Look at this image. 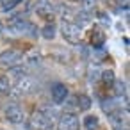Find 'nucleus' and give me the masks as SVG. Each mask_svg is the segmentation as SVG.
I'll return each instance as SVG.
<instances>
[{
	"instance_id": "nucleus-28",
	"label": "nucleus",
	"mask_w": 130,
	"mask_h": 130,
	"mask_svg": "<svg viewBox=\"0 0 130 130\" xmlns=\"http://www.w3.org/2000/svg\"><path fill=\"white\" fill-rule=\"evenodd\" d=\"M48 130H54V128H52V126H50V128H48Z\"/></svg>"
},
{
	"instance_id": "nucleus-12",
	"label": "nucleus",
	"mask_w": 130,
	"mask_h": 130,
	"mask_svg": "<svg viewBox=\"0 0 130 130\" xmlns=\"http://www.w3.org/2000/svg\"><path fill=\"white\" fill-rule=\"evenodd\" d=\"M23 66L25 68H38V66H41V57L36 54V52H32V54H29V55H25L23 57Z\"/></svg>"
},
{
	"instance_id": "nucleus-18",
	"label": "nucleus",
	"mask_w": 130,
	"mask_h": 130,
	"mask_svg": "<svg viewBox=\"0 0 130 130\" xmlns=\"http://www.w3.org/2000/svg\"><path fill=\"white\" fill-rule=\"evenodd\" d=\"M103 41H105V36H103L100 30H93V32H91V43L94 45V48H100V46L103 45Z\"/></svg>"
},
{
	"instance_id": "nucleus-20",
	"label": "nucleus",
	"mask_w": 130,
	"mask_h": 130,
	"mask_svg": "<svg viewBox=\"0 0 130 130\" xmlns=\"http://www.w3.org/2000/svg\"><path fill=\"white\" fill-rule=\"evenodd\" d=\"M75 18L78 20V23H77L78 27H84V25H87V23L91 22V14H89V13H84V11H82V13H77Z\"/></svg>"
},
{
	"instance_id": "nucleus-3",
	"label": "nucleus",
	"mask_w": 130,
	"mask_h": 130,
	"mask_svg": "<svg viewBox=\"0 0 130 130\" xmlns=\"http://www.w3.org/2000/svg\"><path fill=\"white\" fill-rule=\"evenodd\" d=\"M61 32H62V38H64L68 43H71V45L80 43V41H82V36H84L82 27H78L77 23H62Z\"/></svg>"
},
{
	"instance_id": "nucleus-1",
	"label": "nucleus",
	"mask_w": 130,
	"mask_h": 130,
	"mask_svg": "<svg viewBox=\"0 0 130 130\" xmlns=\"http://www.w3.org/2000/svg\"><path fill=\"white\" fill-rule=\"evenodd\" d=\"M7 30L14 36H23V34H29V36H38V27L34 23H30L29 20H23V18H13Z\"/></svg>"
},
{
	"instance_id": "nucleus-25",
	"label": "nucleus",
	"mask_w": 130,
	"mask_h": 130,
	"mask_svg": "<svg viewBox=\"0 0 130 130\" xmlns=\"http://www.w3.org/2000/svg\"><path fill=\"white\" fill-rule=\"evenodd\" d=\"M114 130H128V126H119V128H114Z\"/></svg>"
},
{
	"instance_id": "nucleus-11",
	"label": "nucleus",
	"mask_w": 130,
	"mask_h": 130,
	"mask_svg": "<svg viewBox=\"0 0 130 130\" xmlns=\"http://www.w3.org/2000/svg\"><path fill=\"white\" fill-rule=\"evenodd\" d=\"M59 14H61V18L64 20V23H73V20H75V11L70 7V6H66V4H61L59 6Z\"/></svg>"
},
{
	"instance_id": "nucleus-23",
	"label": "nucleus",
	"mask_w": 130,
	"mask_h": 130,
	"mask_svg": "<svg viewBox=\"0 0 130 130\" xmlns=\"http://www.w3.org/2000/svg\"><path fill=\"white\" fill-rule=\"evenodd\" d=\"M22 4V0H7V2H6V6L2 7L4 11H11V9H14L16 6H20Z\"/></svg>"
},
{
	"instance_id": "nucleus-22",
	"label": "nucleus",
	"mask_w": 130,
	"mask_h": 130,
	"mask_svg": "<svg viewBox=\"0 0 130 130\" xmlns=\"http://www.w3.org/2000/svg\"><path fill=\"white\" fill-rule=\"evenodd\" d=\"M102 80H103V84H105V86H112V82L116 80V77H114V71H110V70H105V71H102Z\"/></svg>"
},
{
	"instance_id": "nucleus-17",
	"label": "nucleus",
	"mask_w": 130,
	"mask_h": 130,
	"mask_svg": "<svg viewBox=\"0 0 130 130\" xmlns=\"http://www.w3.org/2000/svg\"><path fill=\"white\" fill-rule=\"evenodd\" d=\"M41 36L45 39H54L55 38V25L54 23H46L43 29H41Z\"/></svg>"
},
{
	"instance_id": "nucleus-24",
	"label": "nucleus",
	"mask_w": 130,
	"mask_h": 130,
	"mask_svg": "<svg viewBox=\"0 0 130 130\" xmlns=\"http://www.w3.org/2000/svg\"><path fill=\"white\" fill-rule=\"evenodd\" d=\"M100 18H102V22H103V23H109V20H107V16H105V14H100Z\"/></svg>"
},
{
	"instance_id": "nucleus-2",
	"label": "nucleus",
	"mask_w": 130,
	"mask_h": 130,
	"mask_svg": "<svg viewBox=\"0 0 130 130\" xmlns=\"http://www.w3.org/2000/svg\"><path fill=\"white\" fill-rule=\"evenodd\" d=\"M0 64L4 68H14V66H20L23 64V54L20 50H14V48H7L0 54Z\"/></svg>"
},
{
	"instance_id": "nucleus-4",
	"label": "nucleus",
	"mask_w": 130,
	"mask_h": 130,
	"mask_svg": "<svg viewBox=\"0 0 130 130\" xmlns=\"http://www.w3.org/2000/svg\"><path fill=\"white\" fill-rule=\"evenodd\" d=\"M14 91H16V93H11V94H18V96L32 94V93L38 91V84H36V80H34L30 75H25V77L18 78L16 86H14Z\"/></svg>"
},
{
	"instance_id": "nucleus-16",
	"label": "nucleus",
	"mask_w": 130,
	"mask_h": 130,
	"mask_svg": "<svg viewBox=\"0 0 130 130\" xmlns=\"http://www.w3.org/2000/svg\"><path fill=\"white\" fill-rule=\"evenodd\" d=\"M110 87L114 89L116 96H119V98H121V96H126V84H125L123 80H118V78H116V80L112 82Z\"/></svg>"
},
{
	"instance_id": "nucleus-13",
	"label": "nucleus",
	"mask_w": 130,
	"mask_h": 130,
	"mask_svg": "<svg viewBox=\"0 0 130 130\" xmlns=\"http://www.w3.org/2000/svg\"><path fill=\"white\" fill-rule=\"evenodd\" d=\"M82 123H84V128H86V130H96V128L100 126V119H98V116H94V114H87V116L82 119Z\"/></svg>"
},
{
	"instance_id": "nucleus-10",
	"label": "nucleus",
	"mask_w": 130,
	"mask_h": 130,
	"mask_svg": "<svg viewBox=\"0 0 130 130\" xmlns=\"http://www.w3.org/2000/svg\"><path fill=\"white\" fill-rule=\"evenodd\" d=\"M68 87L64 86V84H61V82H55L52 87H50V94H52V100L55 102V103H62V102H66V98H68Z\"/></svg>"
},
{
	"instance_id": "nucleus-8",
	"label": "nucleus",
	"mask_w": 130,
	"mask_h": 130,
	"mask_svg": "<svg viewBox=\"0 0 130 130\" xmlns=\"http://www.w3.org/2000/svg\"><path fill=\"white\" fill-rule=\"evenodd\" d=\"M107 116H109V121H110V125L114 128L128 126V109H116Z\"/></svg>"
},
{
	"instance_id": "nucleus-26",
	"label": "nucleus",
	"mask_w": 130,
	"mask_h": 130,
	"mask_svg": "<svg viewBox=\"0 0 130 130\" xmlns=\"http://www.w3.org/2000/svg\"><path fill=\"white\" fill-rule=\"evenodd\" d=\"M6 2H7V0H0V6L4 7V6H6Z\"/></svg>"
},
{
	"instance_id": "nucleus-19",
	"label": "nucleus",
	"mask_w": 130,
	"mask_h": 130,
	"mask_svg": "<svg viewBox=\"0 0 130 130\" xmlns=\"http://www.w3.org/2000/svg\"><path fill=\"white\" fill-rule=\"evenodd\" d=\"M80 4H82V11L84 13H93L96 9V0H80Z\"/></svg>"
},
{
	"instance_id": "nucleus-7",
	"label": "nucleus",
	"mask_w": 130,
	"mask_h": 130,
	"mask_svg": "<svg viewBox=\"0 0 130 130\" xmlns=\"http://www.w3.org/2000/svg\"><path fill=\"white\" fill-rule=\"evenodd\" d=\"M34 11L38 13V16H41L45 20H50L55 14V6L52 4V0H38L34 4Z\"/></svg>"
},
{
	"instance_id": "nucleus-14",
	"label": "nucleus",
	"mask_w": 130,
	"mask_h": 130,
	"mask_svg": "<svg viewBox=\"0 0 130 130\" xmlns=\"http://www.w3.org/2000/svg\"><path fill=\"white\" fill-rule=\"evenodd\" d=\"M11 93H13V84L9 77L0 75V94H11Z\"/></svg>"
},
{
	"instance_id": "nucleus-27",
	"label": "nucleus",
	"mask_w": 130,
	"mask_h": 130,
	"mask_svg": "<svg viewBox=\"0 0 130 130\" xmlns=\"http://www.w3.org/2000/svg\"><path fill=\"white\" fill-rule=\"evenodd\" d=\"M2 32H4V27H2V23H0V36H2Z\"/></svg>"
},
{
	"instance_id": "nucleus-5",
	"label": "nucleus",
	"mask_w": 130,
	"mask_h": 130,
	"mask_svg": "<svg viewBox=\"0 0 130 130\" xmlns=\"http://www.w3.org/2000/svg\"><path fill=\"white\" fill-rule=\"evenodd\" d=\"M4 118H6V121H9L13 125H20L25 121V112L18 103H7L4 107Z\"/></svg>"
},
{
	"instance_id": "nucleus-21",
	"label": "nucleus",
	"mask_w": 130,
	"mask_h": 130,
	"mask_svg": "<svg viewBox=\"0 0 130 130\" xmlns=\"http://www.w3.org/2000/svg\"><path fill=\"white\" fill-rule=\"evenodd\" d=\"M9 73H11L13 77H16V78H22V77H25V75H27V68H25L23 64H20V66L11 68V70H9Z\"/></svg>"
},
{
	"instance_id": "nucleus-6",
	"label": "nucleus",
	"mask_w": 130,
	"mask_h": 130,
	"mask_svg": "<svg viewBox=\"0 0 130 130\" xmlns=\"http://www.w3.org/2000/svg\"><path fill=\"white\" fill-rule=\"evenodd\" d=\"M80 126V119L75 112L66 110L64 114L59 116V130H78Z\"/></svg>"
},
{
	"instance_id": "nucleus-15",
	"label": "nucleus",
	"mask_w": 130,
	"mask_h": 130,
	"mask_svg": "<svg viewBox=\"0 0 130 130\" xmlns=\"http://www.w3.org/2000/svg\"><path fill=\"white\" fill-rule=\"evenodd\" d=\"M75 100H77V107H78L80 110H89L91 105H93V102H91V98H89L87 94H78Z\"/></svg>"
},
{
	"instance_id": "nucleus-9",
	"label": "nucleus",
	"mask_w": 130,
	"mask_h": 130,
	"mask_svg": "<svg viewBox=\"0 0 130 130\" xmlns=\"http://www.w3.org/2000/svg\"><path fill=\"white\" fill-rule=\"evenodd\" d=\"M30 126L34 128V130H48L50 126H52V121L43 114V112H34L32 114V118H30Z\"/></svg>"
}]
</instances>
